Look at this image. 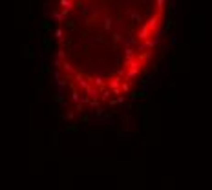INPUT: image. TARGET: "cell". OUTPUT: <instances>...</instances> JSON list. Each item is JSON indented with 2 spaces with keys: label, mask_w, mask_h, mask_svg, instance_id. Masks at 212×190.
<instances>
[{
  "label": "cell",
  "mask_w": 212,
  "mask_h": 190,
  "mask_svg": "<svg viewBox=\"0 0 212 190\" xmlns=\"http://www.w3.org/2000/svg\"><path fill=\"white\" fill-rule=\"evenodd\" d=\"M161 0H59L55 69L81 108L123 97L141 75L159 31Z\"/></svg>",
  "instance_id": "1"
}]
</instances>
